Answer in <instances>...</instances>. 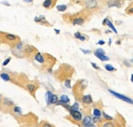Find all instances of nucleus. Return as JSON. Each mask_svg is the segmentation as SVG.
I'll return each instance as SVG.
<instances>
[{
	"label": "nucleus",
	"instance_id": "1",
	"mask_svg": "<svg viewBox=\"0 0 133 127\" xmlns=\"http://www.w3.org/2000/svg\"><path fill=\"white\" fill-rule=\"evenodd\" d=\"M88 15L86 12H79L74 14H64L62 18L65 22L71 23L74 25H83L88 19Z\"/></svg>",
	"mask_w": 133,
	"mask_h": 127
},
{
	"label": "nucleus",
	"instance_id": "2",
	"mask_svg": "<svg viewBox=\"0 0 133 127\" xmlns=\"http://www.w3.org/2000/svg\"><path fill=\"white\" fill-rule=\"evenodd\" d=\"M24 88L26 89L34 98H35V92H36L37 89L39 88V83L36 80L27 81V82L24 84Z\"/></svg>",
	"mask_w": 133,
	"mask_h": 127
},
{
	"label": "nucleus",
	"instance_id": "3",
	"mask_svg": "<svg viewBox=\"0 0 133 127\" xmlns=\"http://www.w3.org/2000/svg\"><path fill=\"white\" fill-rule=\"evenodd\" d=\"M15 105L14 102L9 98H3L2 105H1V110L3 112H11V110L12 107Z\"/></svg>",
	"mask_w": 133,
	"mask_h": 127
},
{
	"label": "nucleus",
	"instance_id": "4",
	"mask_svg": "<svg viewBox=\"0 0 133 127\" xmlns=\"http://www.w3.org/2000/svg\"><path fill=\"white\" fill-rule=\"evenodd\" d=\"M38 52V49L33 45L25 44L24 47V57L26 58H34V55Z\"/></svg>",
	"mask_w": 133,
	"mask_h": 127
},
{
	"label": "nucleus",
	"instance_id": "5",
	"mask_svg": "<svg viewBox=\"0 0 133 127\" xmlns=\"http://www.w3.org/2000/svg\"><path fill=\"white\" fill-rule=\"evenodd\" d=\"M109 92L112 94V95H114V97L118 98L119 99H121L122 101H124L126 102V103H130V104H133V100L128 97H127V96L123 95V94H121L119 93H117L115 92V91H113V90H111V89H109Z\"/></svg>",
	"mask_w": 133,
	"mask_h": 127
},
{
	"label": "nucleus",
	"instance_id": "6",
	"mask_svg": "<svg viewBox=\"0 0 133 127\" xmlns=\"http://www.w3.org/2000/svg\"><path fill=\"white\" fill-rule=\"evenodd\" d=\"M69 116L74 121H75L76 122H79L83 120V116L82 113L79 110H73V109H69Z\"/></svg>",
	"mask_w": 133,
	"mask_h": 127
},
{
	"label": "nucleus",
	"instance_id": "7",
	"mask_svg": "<svg viewBox=\"0 0 133 127\" xmlns=\"http://www.w3.org/2000/svg\"><path fill=\"white\" fill-rule=\"evenodd\" d=\"M34 21L35 23L37 24H40L42 25H44V26H52V24H51L44 16L43 15H40V16H38V17H35Z\"/></svg>",
	"mask_w": 133,
	"mask_h": 127
},
{
	"label": "nucleus",
	"instance_id": "8",
	"mask_svg": "<svg viewBox=\"0 0 133 127\" xmlns=\"http://www.w3.org/2000/svg\"><path fill=\"white\" fill-rule=\"evenodd\" d=\"M94 54L96 58H98L102 62H105V61L109 60V58L105 55V52L102 48H97L94 52Z\"/></svg>",
	"mask_w": 133,
	"mask_h": 127
},
{
	"label": "nucleus",
	"instance_id": "9",
	"mask_svg": "<svg viewBox=\"0 0 133 127\" xmlns=\"http://www.w3.org/2000/svg\"><path fill=\"white\" fill-rule=\"evenodd\" d=\"M106 4L109 8H121L122 0H107Z\"/></svg>",
	"mask_w": 133,
	"mask_h": 127
},
{
	"label": "nucleus",
	"instance_id": "10",
	"mask_svg": "<svg viewBox=\"0 0 133 127\" xmlns=\"http://www.w3.org/2000/svg\"><path fill=\"white\" fill-rule=\"evenodd\" d=\"M57 2L58 0H44L43 3V7L47 10L52 9L56 6Z\"/></svg>",
	"mask_w": 133,
	"mask_h": 127
},
{
	"label": "nucleus",
	"instance_id": "11",
	"mask_svg": "<svg viewBox=\"0 0 133 127\" xmlns=\"http://www.w3.org/2000/svg\"><path fill=\"white\" fill-rule=\"evenodd\" d=\"M98 7V2L96 0H88L85 3V8L88 10H93Z\"/></svg>",
	"mask_w": 133,
	"mask_h": 127
},
{
	"label": "nucleus",
	"instance_id": "12",
	"mask_svg": "<svg viewBox=\"0 0 133 127\" xmlns=\"http://www.w3.org/2000/svg\"><path fill=\"white\" fill-rule=\"evenodd\" d=\"M70 99L66 94H62L60 97V99L58 100V103L57 105H64V104H68L69 103Z\"/></svg>",
	"mask_w": 133,
	"mask_h": 127
},
{
	"label": "nucleus",
	"instance_id": "13",
	"mask_svg": "<svg viewBox=\"0 0 133 127\" xmlns=\"http://www.w3.org/2000/svg\"><path fill=\"white\" fill-rule=\"evenodd\" d=\"M92 122H93L92 118L90 116H86L83 119V121H82V125L84 126H93L94 125L92 124Z\"/></svg>",
	"mask_w": 133,
	"mask_h": 127
},
{
	"label": "nucleus",
	"instance_id": "14",
	"mask_svg": "<svg viewBox=\"0 0 133 127\" xmlns=\"http://www.w3.org/2000/svg\"><path fill=\"white\" fill-rule=\"evenodd\" d=\"M81 101L83 103L86 105H89L91 103H92V98H91V96L90 94L83 95V97L81 98Z\"/></svg>",
	"mask_w": 133,
	"mask_h": 127
},
{
	"label": "nucleus",
	"instance_id": "15",
	"mask_svg": "<svg viewBox=\"0 0 133 127\" xmlns=\"http://www.w3.org/2000/svg\"><path fill=\"white\" fill-rule=\"evenodd\" d=\"M103 25H108V26H109L112 30H113V31H114L115 34H118V31H117V30H116L115 26H114V25H113V23H112L108 18H105V19L104 20V21H103Z\"/></svg>",
	"mask_w": 133,
	"mask_h": 127
},
{
	"label": "nucleus",
	"instance_id": "16",
	"mask_svg": "<svg viewBox=\"0 0 133 127\" xmlns=\"http://www.w3.org/2000/svg\"><path fill=\"white\" fill-rule=\"evenodd\" d=\"M11 113L12 114H16V115H18V116H22V110H21V108H20L18 106H16L14 105L12 107V108L11 110Z\"/></svg>",
	"mask_w": 133,
	"mask_h": 127
},
{
	"label": "nucleus",
	"instance_id": "17",
	"mask_svg": "<svg viewBox=\"0 0 133 127\" xmlns=\"http://www.w3.org/2000/svg\"><path fill=\"white\" fill-rule=\"evenodd\" d=\"M58 97L57 94H52V97L50 98V101H49V104L48 105H52V104H57L58 103Z\"/></svg>",
	"mask_w": 133,
	"mask_h": 127
},
{
	"label": "nucleus",
	"instance_id": "18",
	"mask_svg": "<svg viewBox=\"0 0 133 127\" xmlns=\"http://www.w3.org/2000/svg\"><path fill=\"white\" fill-rule=\"evenodd\" d=\"M53 94L51 92L50 90H48V91H47V92H46V94H45V98H46V102H47V103H48V105L49 104V101H50V98H51V97H52V95Z\"/></svg>",
	"mask_w": 133,
	"mask_h": 127
},
{
	"label": "nucleus",
	"instance_id": "19",
	"mask_svg": "<svg viewBox=\"0 0 133 127\" xmlns=\"http://www.w3.org/2000/svg\"><path fill=\"white\" fill-rule=\"evenodd\" d=\"M126 13L127 14H129V15L133 14V3H131L129 6L127 8V9H126Z\"/></svg>",
	"mask_w": 133,
	"mask_h": 127
},
{
	"label": "nucleus",
	"instance_id": "20",
	"mask_svg": "<svg viewBox=\"0 0 133 127\" xmlns=\"http://www.w3.org/2000/svg\"><path fill=\"white\" fill-rule=\"evenodd\" d=\"M105 68L106 70H108V72H114V70H116L115 67H113V66L110 65V64H106L105 66Z\"/></svg>",
	"mask_w": 133,
	"mask_h": 127
},
{
	"label": "nucleus",
	"instance_id": "21",
	"mask_svg": "<svg viewBox=\"0 0 133 127\" xmlns=\"http://www.w3.org/2000/svg\"><path fill=\"white\" fill-rule=\"evenodd\" d=\"M57 9L58 10L59 12H65L66 9H67V6L66 5H63V4H61V5H58V6H57Z\"/></svg>",
	"mask_w": 133,
	"mask_h": 127
},
{
	"label": "nucleus",
	"instance_id": "22",
	"mask_svg": "<svg viewBox=\"0 0 133 127\" xmlns=\"http://www.w3.org/2000/svg\"><path fill=\"white\" fill-rule=\"evenodd\" d=\"M64 84L66 88H68V89H70L71 88V80L69 78H67V79H65L64 80Z\"/></svg>",
	"mask_w": 133,
	"mask_h": 127
},
{
	"label": "nucleus",
	"instance_id": "23",
	"mask_svg": "<svg viewBox=\"0 0 133 127\" xmlns=\"http://www.w3.org/2000/svg\"><path fill=\"white\" fill-rule=\"evenodd\" d=\"M101 111H100V109H98V108H94L93 109V115H94V116H97V117H100V116H101Z\"/></svg>",
	"mask_w": 133,
	"mask_h": 127
},
{
	"label": "nucleus",
	"instance_id": "24",
	"mask_svg": "<svg viewBox=\"0 0 133 127\" xmlns=\"http://www.w3.org/2000/svg\"><path fill=\"white\" fill-rule=\"evenodd\" d=\"M102 114H103L104 117H105V119L106 121H112V120L114 119L111 116H109L108 114H106V113L105 112V111H103V112H102Z\"/></svg>",
	"mask_w": 133,
	"mask_h": 127
},
{
	"label": "nucleus",
	"instance_id": "25",
	"mask_svg": "<svg viewBox=\"0 0 133 127\" xmlns=\"http://www.w3.org/2000/svg\"><path fill=\"white\" fill-rule=\"evenodd\" d=\"M69 109H73V110H79V105L78 103H74L72 106H70Z\"/></svg>",
	"mask_w": 133,
	"mask_h": 127
},
{
	"label": "nucleus",
	"instance_id": "26",
	"mask_svg": "<svg viewBox=\"0 0 133 127\" xmlns=\"http://www.w3.org/2000/svg\"><path fill=\"white\" fill-rule=\"evenodd\" d=\"M11 60H12V58H11V57H9V58H7V59H5L4 62H3V67H6V66H7L10 62H11Z\"/></svg>",
	"mask_w": 133,
	"mask_h": 127
},
{
	"label": "nucleus",
	"instance_id": "27",
	"mask_svg": "<svg viewBox=\"0 0 133 127\" xmlns=\"http://www.w3.org/2000/svg\"><path fill=\"white\" fill-rule=\"evenodd\" d=\"M92 121H93V122H95V123H98V122H100V121H101L100 117H97V116H95V117L92 119Z\"/></svg>",
	"mask_w": 133,
	"mask_h": 127
},
{
	"label": "nucleus",
	"instance_id": "28",
	"mask_svg": "<svg viewBox=\"0 0 133 127\" xmlns=\"http://www.w3.org/2000/svg\"><path fill=\"white\" fill-rule=\"evenodd\" d=\"M79 39L81 40V41H85V40L87 39L86 35H85V34H81V35H80V37H79Z\"/></svg>",
	"mask_w": 133,
	"mask_h": 127
},
{
	"label": "nucleus",
	"instance_id": "29",
	"mask_svg": "<svg viewBox=\"0 0 133 127\" xmlns=\"http://www.w3.org/2000/svg\"><path fill=\"white\" fill-rule=\"evenodd\" d=\"M39 125H43V126H53V125L52 124H50V123H48V122H42V123H40Z\"/></svg>",
	"mask_w": 133,
	"mask_h": 127
},
{
	"label": "nucleus",
	"instance_id": "30",
	"mask_svg": "<svg viewBox=\"0 0 133 127\" xmlns=\"http://www.w3.org/2000/svg\"><path fill=\"white\" fill-rule=\"evenodd\" d=\"M81 51H82V52H83V53H85V54H89V53H91V51H90V50H84V49H83V48H81Z\"/></svg>",
	"mask_w": 133,
	"mask_h": 127
},
{
	"label": "nucleus",
	"instance_id": "31",
	"mask_svg": "<svg viewBox=\"0 0 133 127\" xmlns=\"http://www.w3.org/2000/svg\"><path fill=\"white\" fill-rule=\"evenodd\" d=\"M80 35H81V33L80 32H76V33H74V38L79 39V37H80Z\"/></svg>",
	"mask_w": 133,
	"mask_h": 127
},
{
	"label": "nucleus",
	"instance_id": "32",
	"mask_svg": "<svg viewBox=\"0 0 133 127\" xmlns=\"http://www.w3.org/2000/svg\"><path fill=\"white\" fill-rule=\"evenodd\" d=\"M104 126H114V125L113 123H111V122H107V123H105L103 125Z\"/></svg>",
	"mask_w": 133,
	"mask_h": 127
},
{
	"label": "nucleus",
	"instance_id": "33",
	"mask_svg": "<svg viewBox=\"0 0 133 127\" xmlns=\"http://www.w3.org/2000/svg\"><path fill=\"white\" fill-rule=\"evenodd\" d=\"M91 66H92V67H93L95 69H96V70H100V67H98V66H97L96 64H95V63H93V62H91Z\"/></svg>",
	"mask_w": 133,
	"mask_h": 127
},
{
	"label": "nucleus",
	"instance_id": "34",
	"mask_svg": "<svg viewBox=\"0 0 133 127\" xmlns=\"http://www.w3.org/2000/svg\"><path fill=\"white\" fill-rule=\"evenodd\" d=\"M105 41H104V40H100V41L98 42V43H97V44H100V45H103V44H105Z\"/></svg>",
	"mask_w": 133,
	"mask_h": 127
},
{
	"label": "nucleus",
	"instance_id": "35",
	"mask_svg": "<svg viewBox=\"0 0 133 127\" xmlns=\"http://www.w3.org/2000/svg\"><path fill=\"white\" fill-rule=\"evenodd\" d=\"M2 101H3V97L2 95L0 94V109H1V105H2Z\"/></svg>",
	"mask_w": 133,
	"mask_h": 127
},
{
	"label": "nucleus",
	"instance_id": "36",
	"mask_svg": "<svg viewBox=\"0 0 133 127\" xmlns=\"http://www.w3.org/2000/svg\"><path fill=\"white\" fill-rule=\"evenodd\" d=\"M23 1H25V3H32L34 0H23Z\"/></svg>",
	"mask_w": 133,
	"mask_h": 127
},
{
	"label": "nucleus",
	"instance_id": "37",
	"mask_svg": "<svg viewBox=\"0 0 133 127\" xmlns=\"http://www.w3.org/2000/svg\"><path fill=\"white\" fill-rule=\"evenodd\" d=\"M54 31H55L56 33H57V34H60V32L59 30H57V29H54Z\"/></svg>",
	"mask_w": 133,
	"mask_h": 127
},
{
	"label": "nucleus",
	"instance_id": "38",
	"mask_svg": "<svg viewBox=\"0 0 133 127\" xmlns=\"http://www.w3.org/2000/svg\"><path fill=\"white\" fill-rule=\"evenodd\" d=\"M131 82H133V74L131 76Z\"/></svg>",
	"mask_w": 133,
	"mask_h": 127
},
{
	"label": "nucleus",
	"instance_id": "39",
	"mask_svg": "<svg viewBox=\"0 0 133 127\" xmlns=\"http://www.w3.org/2000/svg\"><path fill=\"white\" fill-rule=\"evenodd\" d=\"M130 62H131V63H133V58H132V59H131V61H130Z\"/></svg>",
	"mask_w": 133,
	"mask_h": 127
}]
</instances>
